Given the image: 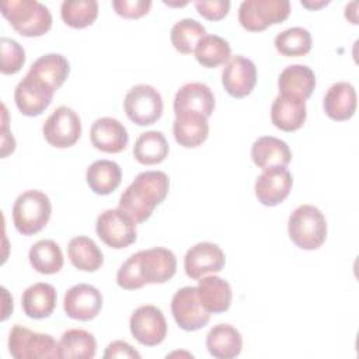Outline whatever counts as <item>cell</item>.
I'll use <instances>...</instances> for the list:
<instances>
[{"instance_id": "8", "label": "cell", "mask_w": 359, "mask_h": 359, "mask_svg": "<svg viewBox=\"0 0 359 359\" xmlns=\"http://www.w3.org/2000/svg\"><path fill=\"white\" fill-rule=\"evenodd\" d=\"M163 107L161 94L149 84L130 87L123 100L125 114L139 126L156 123L163 115Z\"/></svg>"}, {"instance_id": "12", "label": "cell", "mask_w": 359, "mask_h": 359, "mask_svg": "<svg viewBox=\"0 0 359 359\" xmlns=\"http://www.w3.org/2000/svg\"><path fill=\"white\" fill-rule=\"evenodd\" d=\"M171 313L177 325L184 331H198L210 320V313L201 304L194 286L181 287L174 293Z\"/></svg>"}, {"instance_id": "2", "label": "cell", "mask_w": 359, "mask_h": 359, "mask_svg": "<svg viewBox=\"0 0 359 359\" xmlns=\"http://www.w3.org/2000/svg\"><path fill=\"white\" fill-rule=\"evenodd\" d=\"M170 191V178L165 172L150 170L136 175L133 182L122 192L119 206L136 223L146 222L154 208L160 205Z\"/></svg>"}, {"instance_id": "18", "label": "cell", "mask_w": 359, "mask_h": 359, "mask_svg": "<svg viewBox=\"0 0 359 359\" xmlns=\"http://www.w3.org/2000/svg\"><path fill=\"white\" fill-rule=\"evenodd\" d=\"M215 105L216 101L210 87L198 81L184 84L177 91L172 102L175 115L182 112H196L206 118L212 115Z\"/></svg>"}, {"instance_id": "6", "label": "cell", "mask_w": 359, "mask_h": 359, "mask_svg": "<svg viewBox=\"0 0 359 359\" xmlns=\"http://www.w3.org/2000/svg\"><path fill=\"white\" fill-rule=\"evenodd\" d=\"M8 352L14 359H60L59 342L50 334H42L15 324L8 334Z\"/></svg>"}, {"instance_id": "16", "label": "cell", "mask_w": 359, "mask_h": 359, "mask_svg": "<svg viewBox=\"0 0 359 359\" xmlns=\"http://www.w3.org/2000/svg\"><path fill=\"white\" fill-rule=\"evenodd\" d=\"M222 84L227 94L234 98H244L254 90L257 84L255 63L241 55H236L223 67Z\"/></svg>"}, {"instance_id": "30", "label": "cell", "mask_w": 359, "mask_h": 359, "mask_svg": "<svg viewBox=\"0 0 359 359\" xmlns=\"http://www.w3.org/2000/svg\"><path fill=\"white\" fill-rule=\"evenodd\" d=\"M67 255L74 268L84 272H94L101 268L104 255L100 247L86 236H76L67 244Z\"/></svg>"}, {"instance_id": "39", "label": "cell", "mask_w": 359, "mask_h": 359, "mask_svg": "<svg viewBox=\"0 0 359 359\" xmlns=\"http://www.w3.org/2000/svg\"><path fill=\"white\" fill-rule=\"evenodd\" d=\"M115 13L123 18H140L146 15L151 7L150 0H114Z\"/></svg>"}, {"instance_id": "4", "label": "cell", "mask_w": 359, "mask_h": 359, "mask_svg": "<svg viewBox=\"0 0 359 359\" xmlns=\"http://www.w3.org/2000/svg\"><path fill=\"white\" fill-rule=\"evenodd\" d=\"M11 213L17 231L22 236H32L48 224L52 215V205L45 192L28 189L17 196Z\"/></svg>"}, {"instance_id": "10", "label": "cell", "mask_w": 359, "mask_h": 359, "mask_svg": "<svg viewBox=\"0 0 359 359\" xmlns=\"http://www.w3.org/2000/svg\"><path fill=\"white\" fill-rule=\"evenodd\" d=\"M42 133L53 147H72L81 136V119L74 109L66 105L57 107L43 122Z\"/></svg>"}, {"instance_id": "7", "label": "cell", "mask_w": 359, "mask_h": 359, "mask_svg": "<svg viewBox=\"0 0 359 359\" xmlns=\"http://www.w3.org/2000/svg\"><path fill=\"white\" fill-rule=\"evenodd\" d=\"M290 14L287 0H244L238 7V22L251 32L285 21Z\"/></svg>"}, {"instance_id": "19", "label": "cell", "mask_w": 359, "mask_h": 359, "mask_svg": "<svg viewBox=\"0 0 359 359\" xmlns=\"http://www.w3.org/2000/svg\"><path fill=\"white\" fill-rule=\"evenodd\" d=\"M91 144L104 153H121L129 143V135L123 123L111 116H102L93 122L90 129Z\"/></svg>"}, {"instance_id": "11", "label": "cell", "mask_w": 359, "mask_h": 359, "mask_svg": "<svg viewBox=\"0 0 359 359\" xmlns=\"http://www.w3.org/2000/svg\"><path fill=\"white\" fill-rule=\"evenodd\" d=\"M129 328L133 338L146 346L161 344L167 335V321L163 311L151 304L139 306L130 316Z\"/></svg>"}, {"instance_id": "13", "label": "cell", "mask_w": 359, "mask_h": 359, "mask_svg": "<svg viewBox=\"0 0 359 359\" xmlns=\"http://www.w3.org/2000/svg\"><path fill=\"white\" fill-rule=\"evenodd\" d=\"M55 91L42 80L27 73L14 90V101L18 111L25 116L41 115L52 102Z\"/></svg>"}, {"instance_id": "35", "label": "cell", "mask_w": 359, "mask_h": 359, "mask_svg": "<svg viewBox=\"0 0 359 359\" xmlns=\"http://www.w3.org/2000/svg\"><path fill=\"white\" fill-rule=\"evenodd\" d=\"M205 35V27L194 18H182L177 21L170 32L172 46L182 55L194 53L198 42Z\"/></svg>"}, {"instance_id": "20", "label": "cell", "mask_w": 359, "mask_h": 359, "mask_svg": "<svg viewBox=\"0 0 359 359\" xmlns=\"http://www.w3.org/2000/svg\"><path fill=\"white\" fill-rule=\"evenodd\" d=\"M307 116L306 100L290 94H279L271 107L272 123L283 130L293 132L303 126Z\"/></svg>"}, {"instance_id": "3", "label": "cell", "mask_w": 359, "mask_h": 359, "mask_svg": "<svg viewBox=\"0 0 359 359\" xmlns=\"http://www.w3.org/2000/svg\"><path fill=\"white\" fill-rule=\"evenodd\" d=\"M0 7L3 17L22 36H41L52 27L49 8L36 0H8Z\"/></svg>"}, {"instance_id": "28", "label": "cell", "mask_w": 359, "mask_h": 359, "mask_svg": "<svg viewBox=\"0 0 359 359\" xmlns=\"http://www.w3.org/2000/svg\"><path fill=\"white\" fill-rule=\"evenodd\" d=\"M28 73L34 74L55 93L62 87L70 73L69 60L60 53H48L38 57L29 67Z\"/></svg>"}, {"instance_id": "25", "label": "cell", "mask_w": 359, "mask_h": 359, "mask_svg": "<svg viewBox=\"0 0 359 359\" xmlns=\"http://www.w3.org/2000/svg\"><path fill=\"white\" fill-rule=\"evenodd\" d=\"M251 158L262 170L269 167H286L292 160L287 143L275 136H261L251 146Z\"/></svg>"}, {"instance_id": "34", "label": "cell", "mask_w": 359, "mask_h": 359, "mask_svg": "<svg viewBox=\"0 0 359 359\" xmlns=\"http://www.w3.org/2000/svg\"><path fill=\"white\" fill-rule=\"evenodd\" d=\"M196 62L208 69H215L217 66L229 62L231 55V48L229 42L215 34L205 35L195 48Z\"/></svg>"}, {"instance_id": "21", "label": "cell", "mask_w": 359, "mask_h": 359, "mask_svg": "<svg viewBox=\"0 0 359 359\" xmlns=\"http://www.w3.org/2000/svg\"><path fill=\"white\" fill-rule=\"evenodd\" d=\"M356 91L351 83H334L325 93L323 108L328 118L332 121H348L356 111Z\"/></svg>"}, {"instance_id": "31", "label": "cell", "mask_w": 359, "mask_h": 359, "mask_svg": "<svg viewBox=\"0 0 359 359\" xmlns=\"http://www.w3.org/2000/svg\"><path fill=\"white\" fill-rule=\"evenodd\" d=\"M170 146L165 136L158 130H149L139 135L133 146L135 158L144 165L158 164L168 156Z\"/></svg>"}, {"instance_id": "22", "label": "cell", "mask_w": 359, "mask_h": 359, "mask_svg": "<svg viewBox=\"0 0 359 359\" xmlns=\"http://www.w3.org/2000/svg\"><path fill=\"white\" fill-rule=\"evenodd\" d=\"M175 142L187 149L201 146L209 135L208 118L196 112H182L175 115L172 122Z\"/></svg>"}, {"instance_id": "14", "label": "cell", "mask_w": 359, "mask_h": 359, "mask_svg": "<svg viewBox=\"0 0 359 359\" xmlns=\"http://www.w3.org/2000/svg\"><path fill=\"white\" fill-rule=\"evenodd\" d=\"M293 177L286 167H269L262 170L255 181V196L264 206H276L290 194Z\"/></svg>"}, {"instance_id": "5", "label": "cell", "mask_w": 359, "mask_h": 359, "mask_svg": "<svg viewBox=\"0 0 359 359\" xmlns=\"http://www.w3.org/2000/svg\"><path fill=\"white\" fill-rule=\"evenodd\" d=\"M287 233L302 250H317L327 238V220L313 205H300L289 216Z\"/></svg>"}, {"instance_id": "9", "label": "cell", "mask_w": 359, "mask_h": 359, "mask_svg": "<svg viewBox=\"0 0 359 359\" xmlns=\"http://www.w3.org/2000/svg\"><path fill=\"white\" fill-rule=\"evenodd\" d=\"M97 236L111 248L122 250L137 238L136 222L121 208L107 209L98 215L95 222Z\"/></svg>"}, {"instance_id": "29", "label": "cell", "mask_w": 359, "mask_h": 359, "mask_svg": "<svg viewBox=\"0 0 359 359\" xmlns=\"http://www.w3.org/2000/svg\"><path fill=\"white\" fill-rule=\"evenodd\" d=\"M87 185L97 195L114 192L122 181V170L112 160H97L88 165L86 172Z\"/></svg>"}, {"instance_id": "37", "label": "cell", "mask_w": 359, "mask_h": 359, "mask_svg": "<svg viewBox=\"0 0 359 359\" xmlns=\"http://www.w3.org/2000/svg\"><path fill=\"white\" fill-rule=\"evenodd\" d=\"M275 48L283 56H304L311 50V35L303 27H292L275 36Z\"/></svg>"}, {"instance_id": "36", "label": "cell", "mask_w": 359, "mask_h": 359, "mask_svg": "<svg viewBox=\"0 0 359 359\" xmlns=\"http://www.w3.org/2000/svg\"><path fill=\"white\" fill-rule=\"evenodd\" d=\"M60 15L66 25L81 29L97 20L98 3L95 0H65L60 6Z\"/></svg>"}, {"instance_id": "1", "label": "cell", "mask_w": 359, "mask_h": 359, "mask_svg": "<svg viewBox=\"0 0 359 359\" xmlns=\"http://www.w3.org/2000/svg\"><path fill=\"white\" fill-rule=\"evenodd\" d=\"M177 272L174 252L154 247L132 254L116 272V285L125 290L140 289L147 283H164Z\"/></svg>"}, {"instance_id": "15", "label": "cell", "mask_w": 359, "mask_h": 359, "mask_svg": "<svg viewBox=\"0 0 359 359\" xmlns=\"http://www.w3.org/2000/svg\"><path fill=\"white\" fill-rule=\"evenodd\" d=\"M63 309L67 317L79 321L95 318L102 309L101 292L87 283H79L66 290Z\"/></svg>"}, {"instance_id": "38", "label": "cell", "mask_w": 359, "mask_h": 359, "mask_svg": "<svg viewBox=\"0 0 359 359\" xmlns=\"http://www.w3.org/2000/svg\"><path fill=\"white\" fill-rule=\"evenodd\" d=\"M1 65L3 74H15L25 63V50L14 39L1 36Z\"/></svg>"}, {"instance_id": "24", "label": "cell", "mask_w": 359, "mask_h": 359, "mask_svg": "<svg viewBox=\"0 0 359 359\" xmlns=\"http://www.w3.org/2000/svg\"><path fill=\"white\" fill-rule=\"evenodd\" d=\"M56 289L45 282L28 286L21 296V307L27 317L41 320L49 317L56 309Z\"/></svg>"}, {"instance_id": "42", "label": "cell", "mask_w": 359, "mask_h": 359, "mask_svg": "<svg viewBox=\"0 0 359 359\" xmlns=\"http://www.w3.org/2000/svg\"><path fill=\"white\" fill-rule=\"evenodd\" d=\"M302 4L310 10L313 8H318V7H323L325 4H328V1H320V3H310V1H306V0H302Z\"/></svg>"}, {"instance_id": "27", "label": "cell", "mask_w": 359, "mask_h": 359, "mask_svg": "<svg viewBox=\"0 0 359 359\" xmlns=\"http://www.w3.org/2000/svg\"><path fill=\"white\" fill-rule=\"evenodd\" d=\"M279 94H290L307 100L316 88V74L306 65H290L278 79Z\"/></svg>"}, {"instance_id": "40", "label": "cell", "mask_w": 359, "mask_h": 359, "mask_svg": "<svg viewBox=\"0 0 359 359\" xmlns=\"http://www.w3.org/2000/svg\"><path fill=\"white\" fill-rule=\"evenodd\" d=\"M195 8L198 13L210 21L223 20L230 8L229 0H196L194 1Z\"/></svg>"}, {"instance_id": "17", "label": "cell", "mask_w": 359, "mask_h": 359, "mask_svg": "<svg viewBox=\"0 0 359 359\" xmlns=\"http://www.w3.org/2000/svg\"><path fill=\"white\" fill-rule=\"evenodd\" d=\"M223 250L213 243L202 241L192 245L184 257V269L191 279H201L206 273H216L224 268Z\"/></svg>"}, {"instance_id": "26", "label": "cell", "mask_w": 359, "mask_h": 359, "mask_svg": "<svg viewBox=\"0 0 359 359\" xmlns=\"http://www.w3.org/2000/svg\"><path fill=\"white\" fill-rule=\"evenodd\" d=\"M206 348L213 358L233 359L243 349L240 331L230 324H216L206 335Z\"/></svg>"}, {"instance_id": "32", "label": "cell", "mask_w": 359, "mask_h": 359, "mask_svg": "<svg viewBox=\"0 0 359 359\" xmlns=\"http://www.w3.org/2000/svg\"><path fill=\"white\" fill-rule=\"evenodd\" d=\"M97 341L94 335L83 328H70L62 334L59 341L60 359H91L95 356Z\"/></svg>"}, {"instance_id": "23", "label": "cell", "mask_w": 359, "mask_h": 359, "mask_svg": "<svg viewBox=\"0 0 359 359\" xmlns=\"http://www.w3.org/2000/svg\"><path fill=\"white\" fill-rule=\"evenodd\" d=\"M196 294L205 310L209 313H224L231 304V287L220 276L209 275L201 278L196 286Z\"/></svg>"}, {"instance_id": "33", "label": "cell", "mask_w": 359, "mask_h": 359, "mask_svg": "<svg viewBox=\"0 0 359 359\" xmlns=\"http://www.w3.org/2000/svg\"><path fill=\"white\" fill-rule=\"evenodd\" d=\"M31 266L42 273H57L63 266V254L57 243L53 240H39L34 243L28 252Z\"/></svg>"}, {"instance_id": "41", "label": "cell", "mask_w": 359, "mask_h": 359, "mask_svg": "<svg viewBox=\"0 0 359 359\" xmlns=\"http://www.w3.org/2000/svg\"><path fill=\"white\" fill-rule=\"evenodd\" d=\"M104 358H140V353L126 341H112L105 352H104Z\"/></svg>"}]
</instances>
